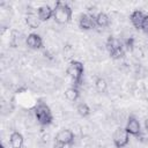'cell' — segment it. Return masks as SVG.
Listing matches in <instances>:
<instances>
[{
	"instance_id": "4fadbf2b",
	"label": "cell",
	"mask_w": 148,
	"mask_h": 148,
	"mask_svg": "<svg viewBox=\"0 0 148 148\" xmlns=\"http://www.w3.org/2000/svg\"><path fill=\"white\" fill-rule=\"evenodd\" d=\"M95 21H96V25L99 27V28H106L110 24V17L104 12L97 13L95 15Z\"/></svg>"
},
{
	"instance_id": "9c48e42d",
	"label": "cell",
	"mask_w": 148,
	"mask_h": 148,
	"mask_svg": "<svg viewBox=\"0 0 148 148\" xmlns=\"http://www.w3.org/2000/svg\"><path fill=\"white\" fill-rule=\"evenodd\" d=\"M146 16H147V14H146L143 10L136 9V10H134V12L131 13V15H130V21H131L132 25H133L135 29L141 30Z\"/></svg>"
},
{
	"instance_id": "277c9868",
	"label": "cell",
	"mask_w": 148,
	"mask_h": 148,
	"mask_svg": "<svg viewBox=\"0 0 148 148\" xmlns=\"http://www.w3.org/2000/svg\"><path fill=\"white\" fill-rule=\"evenodd\" d=\"M67 74L72 79L73 86L79 88L82 84L83 74H84V66H83V64L81 61H79V60H72L68 64Z\"/></svg>"
},
{
	"instance_id": "3957f363",
	"label": "cell",
	"mask_w": 148,
	"mask_h": 148,
	"mask_svg": "<svg viewBox=\"0 0 148 148\" xmlns=\"http://www.w3.org/2000/svg\"><path fill=\"white\" fill-rule=\"evenodd\" d=\"M105 46H106V50H108L110 57L112 59H114V60L124 58V56L126 53V50L124 47L123 42L119 38L114 37V36L108 37L106 43H105Z\"/></svg>"
},
{
	"instance_id": "6da1fadb",
	"label": "cell",
	"mask_w": 148,
	"mask_h": 148,
	"mask_svg": "<svg viewBox=\"0 0 148 148\" xmlns=\"http://www.w3.org/2000/svg\"><path fill=\"white\" fill-rule=\"evenodd\" d=\"M73 9L65 1H57L53 7V20L58 24H67L72 21Z\"/></svg>"
},
{
	"instance_id": "8fae6325",
	"label": "cell",
	"mask_w": 148,
	"mask_h": 148,
	"mask_svg": "<svg viewBox=\"0 0 148 148\" xmlns=\"http://www.w3.org/2000/svg\"><path fill=\"white\" fill-rule=\"evenodd\" d=\"M36 14L40 22H45L53 18V8L50 5H42L37 8Z\"/></svg>"
},
{
	"instance_id": "7c38bea8",
	"label": "cell",
	"mask_w": 148,
	"mask_h": 148,
	"mask_svg": "<svg viewBox=\"0 0 148 148\" xmlns=\"http://www.w3.org/2000/svg\"><path fill=\"white\" fill-rule=\"evenodd\" d=\"M9 143H10L12 148H22L23 143H24V138L20 132L14 131V132H12V134L9 136Z\"/></svg>"
},
{
	"instance_id": "2e32d148",
	"label": "cell",
	"mask_w": 148,
	"mask_h": 148,
	"mask_svg": "<svg viewBox=\"0 0 148 148\" xmlns=\"http://www.w3.org/2000/svg\"><path fill=\"white\" fill-rule=\"evenodd\" d=\"M25 22H27L28 27L31 28V29H37V28L39 27V23H40V21H39V18H38L37 14H32V13H29V14L27 15Z\"/></svg>"
},
{
	"instance_id": "ac0fdd59",
	"label": "cell",
	"mask_w": 148,
	"mask_h": 148,
	"mask_svg": "<svg viewBox=\"0 0 148 148\" xmlns=\"http://www.w3.org/2000/svg\"><path fill=\"white\" fill-rule=\"evenodd\" d=\"M123 44H124V47L126 51H133V49L135 46V39H134V37H128L123 42Z\"/></svg>"
},
{
	"instance_id": "e0dca14e",
	"label": "cell",
	"mask_w": 148,
	"mask_h": 148,
	"mask_svg": "<svg viewBox=\"0 0 148 148\" xmlns=\"http://www.w3.org/2000/svg\"><path fill=\"white\" fill-rule=\"evenodd\" d=\"M95 88L99 94H105L108 91V82L104 77H97L95 80Z\"/></svg>"
},
{
	"instance_id": "7a4b0ae2",
	"label": "cell",
	"mask_w": 148,
	"mask_h": 148,
	"mask_svg": "<svg viewBox=\"0 0 148 148\" xmlns=\"http://www.w3.org/2000/svg\"><path fill=\"white\" fill-rule=\"evenodd\" d=\"M34 114H35L37 123L40 126H49L53 123V113H52L50 106L45 102L39 101L36 104V106L34 109Z\"/></svg>"
},
{
	"instance_id": "9a60e30c",
	"label": "cell",
	"mask_w": 148,
	"mask_h": 148,
	"mask_svg": "<svg viewBox=\"0 0 148 148\" xmlns=\"http://www.w3.org/2000/svg\"><path fill=\"white\" fill-rule=\"evenodd\" d=\"M76 111H77V113H79L82 118H87V117H89L90 113H91V109H90V106H89L86 102H80V103L76 105Z\"/></svg>"
},
{
	"instance_id": "52a82bcc",
	"label": "cell",
	"mask_w": 148,
	"mask_h": 148,
	"mask_svg": "<svg viewBox=\"0 0 148 148\" xmlns=\"http://www.w3.org/2000/svg\"><path fill=\"white\" fill-rule=\"evenodd\" d=\"M125 130L128 132L130 135H133V136H140L141 133H142L141 124H140V121L138 120V118H136L135 116H133V114H131V116L127 118Z\"/></svg>"
},
{
	"instance_id": "5b68a950",
	"label": "cell",
	"mask_w": 148,
	"mask_h": 148,
	"mask_svg": "<svg viewBox=\"0 0 148 148\" xmlns=\"http://www.w3.org/2000/svg\"><path fill=\"white\" fill-rule=\"evenodd\" d=\"M112 142L116 148H125L130 143V134L125 127H117L112 134Z\"/></svg>"
},
{
	"instance_id": "8992f818",
	"label": "cell",
	"mask_w": 148,
	"mask_h": 148,
	"mask_svg": "<svg viewBox=\"0 0 148 148\" xmlns=\"http://www.w3.org/2000/svg\"><path fill=\"white\" fill-rule=\"evenodd\" d=\"M77 24H79V28L81 30H86V31L92 30L97 27L96 21H95V15H91V14H88V13H83V14L80 15Z\"/></svg>"
},
{
	"instance_id": "d6986e66",
	"label": "cell",
	"mask_w": 148,
	"mask_h": 148,
	"mask_svg": "<svg viewBox=\"0 0 148 148\" xmlns=\"http://www.w3.org/2000/svg\"><path fill=\"white\" fill-rule=\"evenodd\" d=\"M141 31H143L146 35H148V14L143 21V24H142V28H141Z\"/></svg>"
},
{
	"instance_id": "ba28073f",
	"label": "cell",
	"mask_w": 148,
	"mask_h": 148,
	"mask_svg": "<svg viewBox=\"0 0 148 148\" xmlns=\"http://www.w3.org/2000/svg\"><path fill=\"white\" fill-rule=\"evenodd\" d=\"M75 139V135L73 133V131L68 130V128H64L61 131L58 132V134L56 135V142L57 143H61V145H73Z\"/></svg>"
},
{
	"instance_id": "30bf717a",
	"label": "cell",
	"mask_w": 148,
	"mask_h": 148,
	"mask_svg": "<svg viewBox=\"0 0 148 148\" xmlns=\"http://www.w3.org/2000/svg\"><path fill=\"white\" fill-rule=\"evenodd\" d=\"M25 44L31 50H39L43 47V38L40 37V35L36 32H31L28 35L25 39Z\"/></svg>"
},
{
	"instance_id": "44dd1931",
	"label": "cell",
	"mask_w": 148,
	"mask_h": 148,
	"mask_svg": "<svg viewBox=\"0 0 148 148\" xmlns=\"http://www.w3.org/2000/svg\"><path fill=\"white\" fill-rule=\"evenodd\" d=\"M0 148H6V147H5V145H3V143H1V145H0Z\"/></svg>"
},
{
	"instance_id": "ffe728a7",
	"label": "cell",
	"mask_w": 148,
	"mask_h": 148,
	"mask_svg": "<svg viewBox=\"0 0 148 148\" xmlns=\"http://www.w3.org/2000/svg\"><path fill=\"white\" fill-rule=\"evenodd\" d=\"M145 130L148 132V118L145 120Z\"/></svg>"
},
{
	"instance_id": "5bb4252c",
	"label": "cell",
	"mask_w": 148,
	"mask_h": 148,
	"mask_svg": "<svg viewBox=\"0 0 148 148\" xmlns=\"http://www.w3.org/2000/svg\"><path fill=\"white\" fill-rule=\"evenodd\" d=\"M65 97H66L69 102H76V101L80 98V90H79V88L75 87V86L68 87V88L65 90Z\"/></svg>"
}]
</instances>
